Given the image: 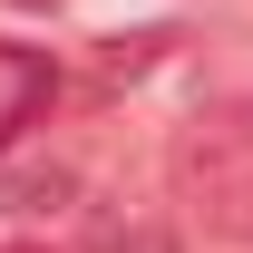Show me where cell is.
<instances>
[{
    "instance_id": "cell-1",
    "label": "cell",
    "mask_w": 253,
    "mask_h": 253,
    "mask_svg": "<svg viewBox=\"0 0 253 253\" xmlns=\"http://www.w3.org/2000/svg\"><path fill=\"white\" fill-rule=\"evenodd\" d=\"M49 97H59V68L39 59V49H10V39H0V156L20 146V126H30Z\"/></svg>"
},
{
    "instance_id": "cell-2",
    "label": "cell",
    "mask_w": 253,
    "mask_h": 253,
    "mask_svg": "<svg viewBox=\"0 0 253 253\" xmlns=\"http://www.w3.org/2000/svg\"><path fill=\"white\" fill-rule=\"evenodd\" d=\"M68 205V166H20L0 175V214H59Z\"/></svg>"
},
{
    "instance_id": "cell-3",
    "label": "cell",
    "mask_w": 253,
    "mask_h": 253,
    "mask_svg": "<svg viewBox=\"0 0 253 253\" xmlns=\"http://www.w3.org/2000/svg\"><path fill=\"white\" fill-rule=\"evenodd\" d=\"M107 253H175V234H156V224H126V234H107Z\"/></svg>"
},
{
    "instance_id": "cell-4",
    "label": "cell",
    "mask_w": 253,
    "mask_h": 253,
    "mask_svg": "<svg viewBox=\"0 0 253 253\" xmlns=\"http://www.w3.org/2000/svg\"><path fill=\"white\" fill-rule=\"evenodd\" d=\"M0 253H39V244H0Z\"/></svg>"
}]
</instances>
